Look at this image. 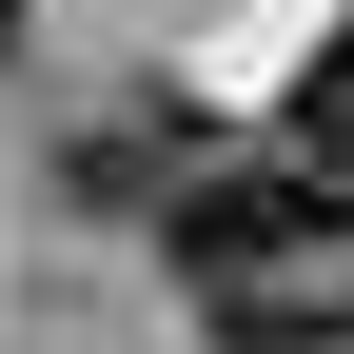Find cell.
Wrapping results in <instances>:
<instances>
[{
    "label": "cell",
    "instance_id": "1",
    "mask_svg": "<svg viewBox=\"0 0 354 354\" xmlns=\"http://www.w3.org/2000/svg\"><path fill=\"white\" fill-rule=\"evenodd\" d=\"M79 197H99V216H158L177 197V177H197V118H177V99H99V118H79Z\"/></svg>",
    "mask_w": 354,
    "mask_h": 354
},
{
    "label": "cell",
    "instance_id": "2",
    "mask_svg": "<svg viewBox=\"0 0 354 354\" xmlns=\"http://www.w3.org/2000/svg\"><path fill=\"white\" fill-rule=\"evenodd\" d=\"M216 354H354V276H236Z\"/></svg>",
    "mask_w": 354,
    "mask_h": 354
},
{
    "label": "cell",
    "instance_id": "3",
    "mask_svg": "<svg viewBox=\"0 0 354 354\" xmlns=\"http://www.w3.org/2000/svg\"><path fill=\"white\" fill-rule=\"evenodd\" d=\"M276 138H295V158H315L335 197H354V20L315 39V59H295V118H276Z\"/></svg>",
    "mask_w": 354,
    "mask_h": 354
},
{
    "label": "cell",
    "instance_id": "4",
    "mask_svg": "<svg viewBox=\"0 0 354 354\" xmlns=\"http://www.w3.org/2000/svg\"><path fill=\"white\" fill-rule=\"evenodd\" d=\"M0 59H20V0H0Z\"/></svg>",
    "mask_w": 354,
    "mask_h": 354
}]
</instances>
